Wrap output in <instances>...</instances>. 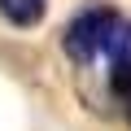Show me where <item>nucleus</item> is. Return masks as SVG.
I'll return each mask as SVG.
<instances>
[{
	"label": "nucleus",
	"instance_id": "obj_1",
	"mask_svg": "<svg viewBox=\"0 0 131 131\" xmlns=\"http://www.w3.org/2000/svg\"><path fill=\"white\" fill-rule=\"evenodd\" d=\"M114 9H88V13H79L70 26H66V35H61V48L70 52L74 61H96L101 57V44H105V35H109V26H114Z\"/></svg>",
	"mask_w": 131,
	"mask_h": 131
},
{
	"label": "nucleus",
	"instance_id": "obj_2",
	"mask_svg": "<svg viewBox=\"0 0 131 131\" xmlns=\"http://www.w3.org/2000/svg\"><path fill=\"white\" fill-rule=\"evenodd\" d=\"M101 57H105V66H109L114 92H131V22H127L122 13L114 18L109 35H105V44H101Z\"/></svg>",
	"mask_w": 131,
	"mask_h": 131
},
{
	"label": "nucleus",
	"instance_id": "obj_3",
	"mask_svg": "<svg viewBox=\"0 0 131 131\" xmlns=\"http://www.w3.org/2000/svg\"><path fill=\"white\" fill-rule=\"evenodd\" d=\"M44 0H0V13H5L13 26H35L39 18H44Z\"/></svg>",
	"mask_w": 131,
	"mask_h": 131
},
{
	"label": "nucleus",
	"instance_id": "obj_4",
	"mask_svg": "<svg viewBox=\"0 0 131 131\" xmlns=\"http://www.w3.org/2000/svg\"><path fill=\"white\" fill-rule=\"evenodd\" d=\"M127 122H131V105H127Z\"/></svg>",
	"mask_w": 131,
	"mask_h": 131
}]
</instances>
